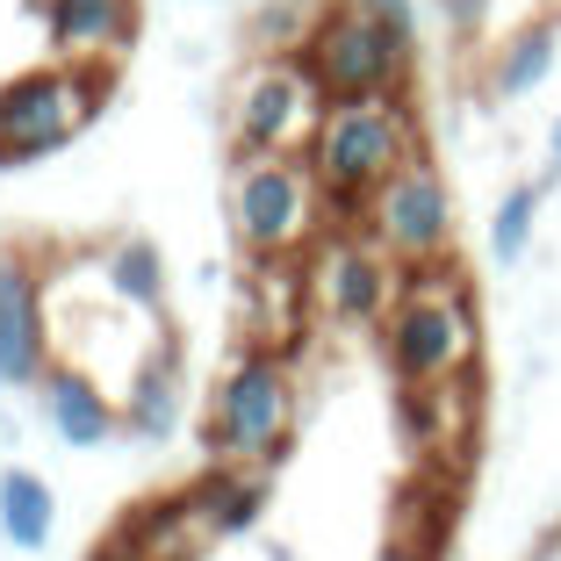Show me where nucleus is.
<instances>
[{"label": "nucleus", "mask_w": 561, "mask_h": 561, "mask_svg": "<svg viewBox=\"0 0 561 561\" xmlns=\"http://www.w3.org/2000/svg\"><path fill=\"white\" fill-rule=\"evenodd\" d=\"M381 353L397 367L403 389H432V381H468L482 353V324H476V296L446 260L432 266H403V288L381 317Z\"/></svg>", "instance_id": "1"}, {"label": "nucleus", "mask_w": 561, "mask_h": 561, "mask_svg": "<svg viewBox=\"0 0 561 561\" xmlns=\"http://www.w3.org/2000/svg\"><path fill=\"white\" fill-rule=\"evenodd\" d=\"M417 151H425V137H417L411 94L331 101L317 137H310V165H317V181H324L331 224H360V202L375 195L397 165H411Z\"/></svg>", "instance_id": "2"}, {"label": "nucleus", "mask_w": 561, "mask_h": 561, "mask_svg": "<svg viewBox=\"0 0 561 561\" xmlns=\"http://www.w3.org/2000/svg\"><path fill=\"white\" fill-rule=\"evenodd\" d=\"M331 202L310 151H238L231 165V231L252 260H296L324 238Z\"/></svg>", "instance_id": "3"}, {"label": "nucleus", "mask_w": 561, "mask_h": 561, "mask_svg": "<svg viewBox=\"0 0 561 561\" xmlns=\"http://www.w3.org/2000/svg\"><path fill=\"white\" fill-rule=\"evenodd\" d=\"M202 432H209L216 461H238V468L280 461L288 439H296V375H288V360L266 346H245L216 381Z\"/></svg>", "instance_id": "4"}, {"label": "nucleus", "mask_w": 561, "mask_h": 561, "mask_svg": "<svg viewBox=\"0 0 561 561\" xmlns=\"http://www.w3.org/2000/svg\"><path fill=\"white\" fill-rule=\"evenodd\" d=\"M296 58L317 72L324 101H367V94H403L411 87L417 44L397 36L381 15H367L360 0H324Z\"/></svg>", "instance_id": "5"}, {"label": "nucleus", "mask_w": 561, "mask_h": 561, "mask_svg": "<svg viewBox=\"0 0 561 561\" xmlns=\"http://www.w3.org/2000/svg\"><path fill=\"white\" fill-rule=\"evenodd\" d=\"M108 101V66H36L0 87V165H30L66 151Z\"/></svg>", "instance_id": "6"}, {"label": "nucleus", "mask_w": 561, "mask_h": 561, "mask_svg": "<svg viewBox=\"0 0 561 561\" xmlns=\"http://www.w3.org/2000/svg\"><path fill=\"white\" fill-rule=\"evenodd\" d=\"M324 108H331L324 87L296 50L288 58H252L245 80L231 87V151H310Z\"/></svg>", "instance_id": "7"}, {"label": "nucleus", "mask_w": 561, "mask_h": 561, "mask_svg": "<svg viewBox=\"0 0 561 561\" xmlns=\"http://www.w3.org/2000/svg\"><path fill=\"white\" fill-rule=\"evenodd\" d=\"M360 231L397 266L446 260V245H454V195H446L439 165H432L425 151H417L411 165H397V173L360 202Z\"/></svg>", "instance_id": "8"}, {"label": "nucleus", "mask_w": 561, "mask_h": 561, "mask_svg": "<svg viewBox=\"0 0 561 561\" xmlns=\"http://www.w3.org/2000/svg\"><path fill=\"white\" fill-rule=\"evenodd\" d=\"M403 288V266L353 224H331L310 245V302L331 324H381Z\"/></svg>", "instance_id": "9"}, {"label": "nucleus", "mask_w": 561, "mask_h": 561, "mask_svg": "<svg viewBox=\"0 0 561 561\" xmlns=\"http://www.w3.org/2000/svg\"><path fill=\"white\" fill-rule=\"evenodd\" d=\"M50 375V317L36 296V274L22 260H0V381L30 389Z\"/></svg>", "instance_id": "10"}, {"label": "nucleus", "mask_w": 561, "mask_h": 561, "mask_svg": "<svg viewBox=\"0 0 561 561\" xmlns=\"http://www.w3.org/2000/svg\"><path fill=\"white\" fill-rule=\"evenodd\" d=\"M36 15L66 66H108L137 36V0H36Z\"/></svg>", "instance_id": "11"}, {"label": "nucleus", "mask_w": 561, "mask_h": 561, "mask_svg": "<svg viewBox=\"0 0 561 561\" xmlns=\"http://www.w3.org/2000/svg\"><path fill=\"white\" fill-rule=\"evenodd\" d=\"M310 266L296 260H260L245 274V296H238V317H245V339L266 353L296 346L302 339V317H310Z\"/></svg>", "instance_id": "12"}, {"label": "nucleus", "mask_w": 561, "mask_h": 561, "mask_svg": "<svg viewBox=\"0 0 561 561\" xmlns=\"http://www.w3.org/2000/svg\"><path fill=\"white\" fill-rule=\"evenodd\" d=\"M44 425L58 432V446H72V454H94V446H108L116 439V425H123V403L101 389V375H87V367H50L44 381Z\"/></svg>", "instance_id": "13"}, {"label": "nucleus", "mask_w": 561, "mask_h": 561, "mask_svg": "<svg viewBox=\"0 0 561 561\" xmlns=\"http://www.w3.org/2000/svg\"><path fill=\"white\" fill-rule=\"evenodd\" d=\"M554 58H561V22H526V30H512L504 36V50L490 58V94L496 101H526V94H540L547 87V72H554Z\"/></svg>", "instance_id": "14"}, {"label": "nucleus", "mask_w": 561, "mask_h": 561, "mask_svg": "<svg viewBox=\"0 0 561 561\" xmlns=\"http://www.w3.org/2000/svg\"><path fill=\"white\" fill-rule=\"evenodd\" d=\"M187 496L202 504V518H209L216 540H238V533H252V526H260V512H266L260 468H238V461H216V476H202Z\"/></svg>", "instance_id": "15"}, {"label": "nucleus", "mask_w": 561, "mask_h": 561, "mask_svg": "<svg viewBox=\"0 0 561 561\" xmlns=\"http://www.w3.org/2000/svg\"><path fill=\"white\" fill-rule=\"evenodd\" d=\"M123 425L151 446L181 432V375H173V353H151V360L123 381Z\"/></svg>", "instance_id": "16"}, {"label": "nucleus", "mask_w": 561, "mask_h": 561, "mask_svg": "<svg viewBox=\"0 0 561 561\" xmlns=\"http://www.w3.org/2000/svg\"><path fill=\"white\" fill-rule=\"evenodd\" d=\"M50 526H58V496L36 468H0V540H15L22 554L50 547Z\"/></svg>", "instance_id": "17"}, {"label": "nucleus", "mask_w": 561, "mask_h": 561, "mask_svg": "<svg viewBox=\"0 0 561 561\" xmlns=\"http://www.w3.org/2000/svg\"><path fill=\"white\" fill-rule=\"evenodd\" d=\"M202 540H216V533H209V518H202L195 496H165V504H151V512L130 526V547L145 561H195Z\"/></svg>", "instance_id": "18"}, {"label": "nucleus", "mask_w": 561, "mask_h": 561, "mask_svg": "<svg viewBox=\"0 0 561 561\" xmlns=\"http://www.w3.org/2000/svg\"><path fill=\"white\" fill-rule=\"evenodd\" d=\"M101 280H108V296H116L123 310L159 317V302H165V266H159V252H151L145 238H123V245H108Z\"/></svg>", "instance_id": "19"}, {"label": "nucleus", "mask_w": 561, "mask_h": 561, "mask_svg": "<svg viewBox=\"0 0 561 561\" xmlns=\"http://www.w3.org/2000/svg\"><path fill=\"white\" fill-rule=\"evenodd\" d=\"M540 202H547V181L504 187V202H496V216H490V260L496 266H518V260H526L533 224H540Z\"/></svg>", "instance_id": "20"}, {"label": "nucleus", "mask_w": 561, "mask_h": 561, "mask_svg": "<svg viewBox=\"0 0 561 561\" xmlns=\"http://www.w3.org/2000/svg\"><path fill=\"white\" fill-rule=\"evenodd\" d=\"M317 8H324V0H260V8H252V22H245L252 50H260V58H288V50H302Z\"/></svg>", "instance_id": "21"}, {"label": "nucleus", "mask_w": 561, "mask_h": 561, "mask_svg": "<svg viewBox=\"0 0 561 561\" xmlns=\"http://www.w3.org/2000/svg\"><path fill=\"white\" fill-rule=\"evenodd\" d=\"M439 8V22H446V36H482V22H490V0H432Z\"/></svg>", "instance_id": "22"}, {"label": "nucleus", "mask_w": 561, "mask_h": 561, "mask_svg": "<svg viewBox=\"0 0 561 561\" xmlns=\"http://www.w3.org/2000/svg\"><path fill=\"white\" fill-rule=\"evenodd\" d=\"M360 8H367V15H381L397 36H411V44H417V0H360Z\"/></svg>", "instance_id": "23"}, {"label": "nucleus", "mask_w": 561, "mask_h": 561, "mask_svg": "<svg viewBox=\"0 0 561 561\" xmlns=\"http://www.w3.org/2000/svg\"><path fill=\"white\" fill-rule=\"evenodd\" d=\"M540 181H547V187L561 181V116H554V130H547V173H540Z\"/></svg>", "instance_id": "24"}, {"label": "nucleus", "mask_w": 561, "mask_h": 561, "mask_svg": "<svg viewBox=\"0 0 561 561\" xmlns=\"http://www.w3.org/2000/svg\"><path fill=\"white\" fill-rule=\"evenodd\" d=\"M381 561H432V554H425V547H411V540H397V547H389Z\"/></svg>", "instance_id": "25"}, {"label": "nucleus", "mask_w": 561, "mask_h": 561, "mask_svg": "<svg viewBox=\"0 0 561 561\" xmlns=\"http://www.w3.org/2000/svg\"><path fill=\"white\" fill-rule=\"evenodd\" d=\"M94 561H145V554H137V547H130V540H123V547H101V554H94Z\"/></svg>", "instance_id": "26"}, {"label": "nucleus", "mask_w": 561, "mask_h": 561, "mask_svg": "<svg viewBox=\"0 0 561 561\" xmlns=\"http://www.w3.org/2000/svg\"><path fill=\"white\" fill-rule=\"evenodd\" d=\"M0 389H8V381H0Z\"/></svg>", "instance_id": "27"}]
</instances>
